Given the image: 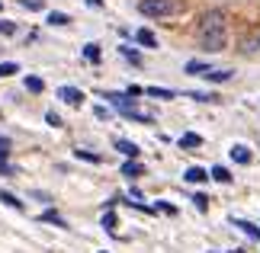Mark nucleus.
Wrapping results in <instances>:
<instances>
[{"instance_id": "nucleus-1", "label": "nucleus", "mask_w": 260, "mask_h": 253, "mask_svg": "<svg viewBox=\"0 0 260 253\" xmlns=\"http://www.w3.org/2000/svg\"><path fill=\"white\" fill-rule=\"evenodd\" d=\"M228 42V23H225V13L222 10H209L199 19V45L206 52H222Z\"/></svg>"}, {"instance_id": "nucleus-2", "label": "nucleus", "mask_w": 260, "mask_h": 253, "mask_svg": "<svg viewBox=\"0 0 260 253\" xmlns=\"http://www.w3.org/2000/svg\"><path fill=\"white\" fill-rule=\"evenodd\" d=\"M138 10H142L145 16H151V19H161V16H171L177 10V4L174 0H142Z\"/></svg>"}, {"instance_id": "nucleus-3", "label": "nucleus", "mask_w": 260, "mask_h": 253, "mask_svg": "<svg viewBox=\"0 0 260 253\" xmlns=\"http://www.w3.org/2000/svg\"><path fill=\"white\" fill-rule=\"evenodd\" d=\"M58 99H64V103H71V106H81L84 103V93L77 87H61V90H58Z\"/></svg>"}, {"instance_id": "nucleus-4", "label": "nucleus", "mask_w": 260, "mask_h": 253, "mask_svg": "<svg viewBox=\"0 0 260 253\" xmlns=\"http://www.w3.org/2000/svg\"><path fill=\"white\" fill-rule=\"evenodd\" d=\"M232 74H235L232 67H212L206 74V80H212V84H225V80H232Z\"/></svg>"}, {"instance_id": "nucleus-5", "label": "nucleus", "mask_w": 260, "mask_h": 253, "mask_svg": "<svg viewBox=\"0 0 260 253\" xmlns=\"http://www.w3.org/2000/svg\"><path fill=\"white\" fill-rule=\"evenodd\" d=\"M183 179H186V183H206V179H209V173H206L203 167H189L186 173H183Z\"/></svg>"}, {"instance_id": "nucleus-6", "label": "nucleus", "mask_w": 260, "mask_h": 253, "mask_svg": "<svg viewBox=\"0 0 260 253\" xmlns=\"http://www.w3.org/2000/svg\"><path fill=\"white\" fill-rule=\"evenodd\" d=\"M116 151H122L125 157H138V144H132V141H125V138H116Z\"/></svg>"}, {"instance_id": "nucleus-7", "label": "nucleus", "mask_w": 260, "mask_h": 253, "mask_svg": "<svg viewBox=\"0 0 260 253\" xmlns=\"http://www.w3.org/2000/svg\"><path fill=\"white\" fill-rule=\"evenodd\" d=\"M232 157L238 160V164H251V148H244V144H235V148H232Z\"/></svg>"}, {"instance_id": "nucleus-8", "label": "nucleus", "mask_w": 260, "mask_h": 253, "mask_svg": "<svg viewBox=\"0 0 260 253\" xmlns=\"http://www.w3.org/2000/svg\"><path fill=\"white\" fill-rule=\"evenodd\" d=\"M145 96H154V99H174V90H164V87H145Z\"/></svg>"}, {"instance_id": "nucleus-9", "label": "nucleus", "mask_w": 260, "mask_h": 253, "mask_svg": "<svg viewBox=\"0 0 260 253\" xmlns=\"http://www.w3.org/2000/svg\"><path fill=\"white\" fill-rule=\"evenodd\" d=\"M138 42H142L145 48H157V39H154V32H148V29H138Z\"/></svg>"}, {"instance_id": "nucleus-10", "label": "nucleus", "mask_w": 260, "mask_h": 253, "mask_svg": "<svg viewBox=\"0 0 260 253\" xmlns=\"http://www.w3.org/2000/svg\"><path fill=\"white\" fill-rule=\"evenodd\" d=\"M209 70H212V67H209L206 61H189V64H186V74H199V77H206Z\"/></svg>"}, {"instance_id": "nucleus-11", "label": "nucleus", "mask_w": 260, "mask_h": 253, "mask_svg": "<svg viewBox=\"0 0 260 253\" xmlns=\"http://www.w3.org/2000/svg\"><path fill=\"white\" fill-rule=\"evenodd\" d=\"M122 116H128V119H138V122H151V113H145V109H138V106H132V109H125Z\"/></svg>"}, {"instance_id": "nucleus-12", "label": "nucleus", "mask_w": 260, "mask_h": 253, "mask_svg": "<svg viewBox=\"0 0 260 253\" xmlns=\"http://www.w3.org/2000/svg\"><path fill=\"white\" fill-rule=\"evenodd\" d=\"M235 228H241L247 237H257V240H260V228H257V225H251V221H235Z\"/></svg>"}, {"instance_id": "nucleus-13", "label": "nucleus", "mask_w": 260, "mask_h": 253, "mask_svg": "<svg viewBox=\"0 0 260 253\" xmlns=\"http://www.w3.org/2000/svg\"><path fill=\"white\" fill-rule=\"evenodd\" d=\"M199 144H203V138L193 135V131H186V135L180 138V148H199Z\"/></svg>"}, {"instance_id": "nucleus-14", "label": "nucleus", "mask_w": 260, "mask_h": 253, "mask_svg": "<svg viewBox=\"0 0 260 253\" xmlns=\"http://www.w3.org/2000/svg\"><path fill=\"white\" fill-rule=\"evenodd\" d=\"M13 74H19V64H13V61H0V77H13Z\"/></svg>"}, {"instance_id": "nucleus-15", "label": "nucleus", "mask_w": 260, "mask_h": 253, "mask_svg": "<svg viewBox=\"0 0 260 253\" xmlns=\"http://www.w3.org/2000/svg\"><path fill=\"white\" fill-rule=\"evenodd\" d=\"M26 90H29V93H42L45 84H42L39 77H26Z\"/></svg>"}, {"instance_id": "nucleus-16", "label": "nucleus", "mask_w": 260, "mask_h": 253, "mask_svg": "<svg viewBox=\"0 0 260 253\" xmlns=\"http://www.w3.org/2000/svg\"><path fill=\"white\" fill-rule=\"evenodd\" d=\"M122 176H142V164H135V160H128L122 167Z\"/></svg>"}, {"instance_id": "nucleus-17", "label": "nucleus", "mask_w": 260, "mask_h": 253, "mask_svg": "<svg viewBox=\"0 0 260 253\" xmlns=\"http://www.w3.org/2000/svg\"><path fill=\"white\" fill-rule=\"evenodd\" d=\"M212 179H218V183H232V173H228L225 167H212Z\"/></svg>"}, {"instance_id": "nucleus-18", "label": "nucleus", "mask_w": 260, "mask_h": 253, "mask_svg": "<svg viewBox=\"0 0 260 253\" xmlns=\"http://www.w3.org/2000/svg\"><path fill=\"white\" fill-rule=\"evenodd\" d=\"M84 58L87 61H100V45H93V42L84 45Z\"/></svg>"}, {"instance_id": "nucleus-19", "label": "nucleus", "mask_w": 260, "mask_h": 253, "mask_svg": "<svg viewBox=\"0 0 260 253\" xmlns=\"http://www.w3.org/2000/svg\"><path fill=\"white\" fill-rule=\"evenodd\" d=\"M48 23H52V26H68L71 19H68L64 13H48Z\"/></svg>"}, {"instance_id": "nucleus-20", "label": "nucleus", "mask_w": 260, "mask_h": 253, "mask_svg": "<svg viewBox=\"0 0 260 253\" xmlns=\"http://www.w3.org/2000/svg\"><path fill=\"white\" fill-rule=\"evenodd\" d=\"M42 221H52V225H58V228H68L64 221H61V215H55V211H45V215H42Z\"/></svg>"}, {"instance_id": "nucleus-21", "label": "nucleus", "mask_w": 260, "mask_h": 253, "mask_svg": "<svg viewBox=\"0 0 260 253\" xmlns=\"http://www.w3.org/2000/svg\"><path fill=\"white\" fill-rule=\"evenodd\" d=\"M7 154H10V151H7V148H0V173H10V164H7Z\"/></svg>"}, {"instance_id": "nucleus-22", "label": "nucleus", "mask_w": 260, "mask_h": 253, "mask_svg": "<svg viewBox=\"0 0 260 253\" xmlns=\"http://www.w3.org/2000/svg\"><path fill=\"white\" fill-rule=\"evenodd\" d=\"M0 32H4V35H13V32H16V23H7V19H0Z\"/></svg>"}, {"instance_id": "nucleus-23", "label": "nucleus", "mask_w": 260, "mask_h": 253, "mask_svg": "<svg viewBox=\"0 0 260 253\" xmlns=\"http://www.w3.org/2000/svg\"><path fill=\"white\" fill-rule=\"evenodd\" d=\"M103 228H109V231L116 228V215H113V211H106V215H103Z\"/></svg>"}, {"instance_id": "nucleus-24", "label": "nucleus", "mask_w": 260, "mask_h": 253, "mask_svg": "<svg viewBox=\"0 0 260 253\" xmlns=\"http://www.w3.org/2000/svg\"><path fill=\"white\" fill-rule=\"evenodd\" d=\"M0 199H4L7 205H13V208H19V199H16V196H10V192H0Z\"/></svg>"}, {"instance_id": "nucleus-25", "label": "nucleus", "mask_w": 260, "mask_h": 253, "mask_svg": "<svg viewBox=\"0 0 260 253\" xmlns=\"http://www.w3.org/2000/svg\"><path fill=\"white\" fill-rule=\"evenodd\" d=\"M193 202H196V208H199V211H206V208H209V196H196Z\"/></svg>"}, {"instance_id": "nucleus-26", "label": "nucleus", "mask_w": 260, "mask_h": 253, "mask_svg": "<svg viewBox=\"0 0 260 253\" xmlns=\"http://www.w3.org/2000/svg\"><path fill=\"white\" fill-rule=\"evenodd\" d=\"M122 55H125L132 64H138V61H142V58H138V52H132V48H122Z\"/></svg>"}, {"instance_id": "nucleus-27", "label": "nucleus", "mask_w": 260, "mask_h": 253, "mask_svg": "<svg viewBox=\"0 0 260 253\" xmlns=\"http://www.w3.org/2000/svg\"><path fill=\"white\" fill-rule=\"evenodd\" d=\"M77 157H81V160H93V164H100V157H96V154H90V151H77Z\"/></svg>"}, {"instance_id": "nucleus-28", "label": "nucleus", "mask_w": 260, "mask_h": 253, "mask_svg": "<svg viewBox=\"0 0 260 253\" xmlns=\"http://www.w3.org/2000/svg\"><path fill=\"white\" fill-rule=\"evenodd\" d=\"M26 10H42V0H23Z\"/></svg>"}, {"instance_id": "nucleus-29", "label": "nucleus", "mask_w": 260, "mask_h": 253, "mask_svg": "<svg viewBox=\"0 0 260 253\" xmlns=\"http://www.w3.org/2000/svg\"><path fill=\"white\" fill-rule=\"evenodd\" d=\"M0 148H7V151H10V141H7V138H0Z\"/></svg>"}, {"instance_id": "nucleus-30", "label": "nucleus", "mask_w": 260, "mask_h": 253, "mask_svg": "<svg viewBox=\"0 0 260 253\" xmlns=\"http://www.w3.org/2000/svg\"><path fill=\"white\" fill-rule=\"evenodd\" d=\"M87 4H90V7H100V4H103V0H87Z\"/></svg>"}, {"instance_id": "nucleus-31", "label": "nucleus", "mask_w": 260, "mask_h": 253, "mask_svg": "<svg viewBox=\"0 0 260 253\" xmlns=\"http://www.w3.org/2000/svg\"><path fill=\"white\" fill-rule=\"evenodd\" d=\"M257 45H260V35H257Z\"/></svg>"}]
</instances>
